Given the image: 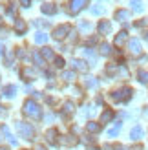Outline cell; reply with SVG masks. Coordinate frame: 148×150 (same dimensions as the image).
<instances>
[{"mask_svg": "<svg viewBox=\"0 0 148 150\" xmlns=\"http://www.w3.org/2000/svg\"><path fill=\"white\" fill-rule=\"evenodd\" d=\"M24 114L27 115V117H33V119H40V115H42V112H40V106L37 104L33 99H27L26 103H24Z\"/></svg>", "mask_w": 148, "mask_h": 150, "instance_id": "obj_1", "label": "cell"}, {"mask_svg": "<svg viewBox=\"0 0 148 150\" xmlns=\"http://www.w3.org/2000/svg\"><path fill=\"white\" fill-rule=\"evenodd\" d=\"M17 130H18V134H20L24 139H33V136H35V130H33V126L29 125V123L18 121V123H17Z\"/></svg>", "mask_w": 148, "mask_h": 150, "instance_id": "obj_2", "label": "cell"}, {"mask_svg": "<svg viewBox=\"0 0 148 150\" xmlns=\"http://www.w3.org/2000/svg\"><path fill=\"white\" fill-rule=\"evenodd\" d=\"M132 97V88H123V90H117V92L112 93V99L115 103H119V101H128Z\"/></svg>", "mask_w": 148, "mask_h": 150, "instance_id": "obj_3", "label": "cell"}, {"mask_svg": "<svg viewBox=\"0 0 148 150\" xmlns=\"http://www.w3.org/2000/svg\"><path fill=\"white\" fill-rule=\"evenodd\" d=\"M70 33V26L68 24H62V26H58V28H55V31H53V37L57 40H62L66 35Z\"/></svg>", "mask_w": 148, "mask_h": 150, "instance_id": "obj_4", "label": "cell"}, {"mask_svg": "<svg viewBox=\"0 0 148 150\" xmlns=\"http://www.w3.org/2000/svg\"><path fill=\"white\" fill-rule=\"evenodd\" d=\"M97 31H99L101 35L112 33V22H110V20H101L99 24H97Z\"/></svg>", "mask_w": 148, "mask_h": 150, "instance_id": "obj_5", "label": "cell"}, {"mask_svg": "<svg viewBox=\"0 0 148 150\" xmlns=\"http://www.w3.org/2000/svg\"><path fill=\"white\" fill-rule=\"evenodd\" d=\"M88 4V0H71V4H70V11L75 15V13H79L82 7Z\"/></svg>", "mask_w": 148, "mask_h": 150, "instance_id": "obj_6", "label": "cell"}, {"mask_svg": "<svg viewBox=\"0 0 148 150\" xmlns=\"http://www.w3.org/2000/svg\"><path fill=\"white\" fill-rule=\"evenodd\" d=\"M128 48H130V51H132L134 55L141 53V40H139V39H132V40L128 42Z\"/></svg>", "mask_w": 148, "mask_h": 150, "instance_id": "obj_7", "label": "cell"}, {"mask_svg": "<svg viewBox=\"0 0 148 150\" xmlns=\"http://www.w3.org/2000/svg\"><path fill=\"white\" fill-rule=\"evenodd\" d=\"M71 64H73V68L79 70V71H88V64H86V61H80V59H73Z\"/></svg>", "mask_w": 148, "mask_h": 150, "instance_id": "obj_8", "label": "cell"}, {"mask_svg": "<svg viewBox=\"0 0 148 150\" xmlns=\"http://www.w3.org/2000/svg\"><path fill=\"white\" fill-rule=\"evenodd\" d=\"M128 18H130V11H126V9H117L115 11V20L117 22H124Z\"/></svg>", "mask_w": 148, "mask_h": 150, "instance_id": "obj_9", "label": "cell"}, {"mask_svg": "<svg viewBox=\"0 0 148 150\" xmlns=\"http://www.w3.org/2000/svg\"><path fill=\"white\" fill-rule=\"evenodd\" d=\"M130 137H132V141H139L143 137V128L141 126H134L132 132H130Z\"/></svg>", "mask_w": 148, "mask_h": 150, "instance_id": "obj_10", "label": "cell"}, {"mask_svg": "<svg viewBox=\"0 0 148 150\" xmlns=\"http://www.w3.org/2000/svg\"><path fill=\"white\" fill-rule=\"evenodd\" d=\"M130 6H132V11H135V13H141L144 9L143 0H130Z\"/></svg>", "mask_w": 148, "mask_h": 150, "instance_id": "obj_11", "label": "cell"}, {"mask_svg": "<svg viewBox=\"0 0 148 150\" xmlns=\"http://www.w3.org/2000/svg\"><path fill=\"white\" fill-rule=\"evenodd\" d=\"M126 31H119V33H117V37H115V40H113V44H115V46H123V44L124 42H126Z\"/></svg>", "mask_w": 148, "mask_h": 150, "instance_id": "obj_12", "label": "cell"}, {"mask_svg": "<svg viewBox=\"0 0 148 150\" xmlns=\"http://www.w3.org/2000/svg\"><path fill=\"white\" fill-rule=\"evenodd\" d=\"M2 132H4V136L7 137V141H9V143H11V145H17V139H15V137H13V134L9 132V128H7V126H6V125H2Z\"/></svg>", "mask_w": 148, "mask_h": 150, "instance_id": "obj_13", "label": "cell"}, {"mask_svg": "<svg viewBox=\"0 0 148 150\" xmlns=\"http://www.w3.org/2000/svg\"><path fill=\"white\" fill-rule=\"evenodd\" d=\"M121 126H123V123H115V125L112 126V128L108 130V137H115L117 134L121 132Z\"/></svg>", "mask_w": 148, "mask_h": 150, "instance_id": "obj_14", "label": "cell"}, {"mask_svg": "<svg viewBox=\"0 0 148 150\" xmlns=\"http://www.w3.org/2000/svg\"><path fill=\"white\" fill-rule=\"evenodd\" d=\"M42 13H44V15H55V13H57V7H55L53 4H44V6H42Z\"/></svg>", "mask_w": 148, "mask_h": 150, "instance_id": "obj_15", "label": "cell"}, {"mask_svg": "<svg viewBox=\"0 0 148 150\" xmlns=\"http://www.w3.org/2000/svg\"><path fill=\"white\" fill-rule=\"evenodd\" d=\"M22 77H24L26 81H33V79H35L33 68H24V70H22Z\"/></svg>", "mask_w": 148, "mask_h": 150, "instance_id": "obj_16", "label": "cell"}, {"mask_svg": "<svg viewBox=\"0 0 148 150\" xmlns=\"http://www.w3.org/2000/svg\"><path fill=\"white\" fill-rule=\"evenodd\" d=\"M35 42L37 44H46L48 42V35L44 33V31H39V33L35 35Z\"/></svg>", "mask_w": 148, "mask_h": 150, "instance_id": "obj_17", "label": "cell"}, {"mask_svg": "<svg viewBox=\"0 0 148 150\" xmlns=\"http://www.w3.org/2000/svg\"><path fill=\"white\" fill-rule=\"evenodd\" d=\"M112 117H113V112L110 110V108H106L104 112H102V115H101V123H108Z\"/></svg>", "mask_w": 148, "mask_h": 150, "instance_id": "obj_18", "label": "cell"}, {"mask_svg": "<svg viewBox=\"0 0 148 150\" xmlns=\"http://www.w3.org/2000/svg\"><path fill=\"white\" fill-rule=\"evenodd\" d=\"M26 28H27V26H26V22H24V20H20V18H18L17 22H15V29H17V33H24V31H26Z\"/></svg>", "mask_w": 148, "mask_h": 150, "instance_id": "obj_19", "label": "cell"}, {"mask_svg": "<svg viewBox=\"0 0 148 150\" xmlns=\"http://www.w3.org/2000/svg\"><path fill=\"white\" fill-rule=\"evenodd\" d=\"M42 57H44V59H48V61H53V59H55L53 50H51V48H44V50H42Z\"/></svg>", "mask_w": 148, "mask_h": 150, "instance_id": "obj_20", "label": "cell"}, {"mask_svg": "<svg viewBox=\"0 0 148 150\" xmlns=\"http://www.w3.org/2000/svg\"><path fill=\"white\" fill-rule=\"evenodd\" d=\"M84 84H86L88 88H97L99 82H97V79H95V77H86V79H84Z\"/></svg>", "mask_w": 148, "mask_h": 150, "instance_id": "obj_21", "label": "cell"}, {"mask_svg": "<svg viewBox=\"0 0 148 150\" xmlns=\"http://www.w3.org/2000/svg\"><path fill=\"white\" fill-rule=\"evenodd\" d=\"M46 137H48L49 143H55V141H57V130H55V128L48 130V132H46Z\"/></svg>", "mask_w": 148, "mask_h": 150, "instance_id": "obj_22", "label": "cell"}, {"mask_svg": "<svg viewBox=\"0 0 148 150\" xmlns=\"http://www.w3.org/2000/svg\"><path fill=\"white\" fill-rule=\"evenodd\" d=\"M99 128H101V126H99L97 123H93V121L86 125V130H88V132H92V134H95V132H99Z\"/></svg>", "mask_w": 148, "mask_h": 150, "instance_id": "obj_23", "label": "cell"}, {"mask_svg": "<svg viewBox=\"0 0 148 150\" xmlns=\"http://www.w3.org/2000/svg\"><path fill=\"white\" fill-rule=\"evenodd\" d=\"M15 92H17V88H15L13 84L4 88V95H6V97H13V95H15Z\"/></svg>", "mask_w": 148, "mask_h": 150, "instance_id": "obj_24", "label": "cell"}, {"mask_svg": "<svg viewBox=\"0 0 148 150\" xmlns=\"http://www.w3.org/2000/svg\"><path fill=\"white\" fill-rule=\"evenodd\" d=\"M101 53L102 55H110V53H112V48H110V44H101Z\"/></svg>", "mask_w": 148, "mask_h": 150, "instance_id": "obj_25", "label": "cell"}, {"mask_svg": "<svg viewBox=\"0 0 148 150\" xmlns=\"http://www.w3.org/2000/svg\"><path fill=\"white\" fill-rule=\"evenodd\" d=\"M79 29H80V31H90L92 24H90V22H79Z\"/></svg>", "mask_w": 148, "mask_h": 150, "instance_id": "obj_26", "label": "cell"}, {"mask_svg": "<svg viewBox=\"0 0 148 150\" xmlns=\"http://www.w3.org/2000/svg\"><path fill=\"white\" fill-rule=\"evenodd\" d=\"M90 11H92V15H102V13H104V7H102V6H93Z\"/></svg>", "mask_w": 148, "mask_h": 150, "instance_id": "obj_27", "label": "cell"}, {"mask_svg": "<svg viewBox=\"0 0 148 150\" xmlns=\"http://www.w3.org/2000/svg\"><path fill=\"white\" fill-rule=\"evenodd\" d=\"M139 82H143V84H146L148 82V71H139Z\"/></svg>", "mask_w": 148, "mask_h": 150, "instance_id": "obj_28", "label": "cell"}, {"mask_svg": "<svg viewBox=\"0 0 148 150\" xmlns=\"http://www.w3.org/2000/svg\"><path fill=\"white\" fill-rule=\"evenodd\" d=\"M64 114H73V103L71 101H68L64 104Z\"/></svg>", "mask_w": 148, "mask_h": 150, "instance_id": "obj_29", "label": "cell"}, {"mask_svg": "<svg viewBox=\"0 0 148 150\" xmlns=\"http://www.w3.org/2000/svg\"><path fill=\"white\" fill-rule=\"evenodd\" d=\"M62 79H66V81H73V79H75V73H73V71H64V73H62Z\"/></svg>", "mask_w": 148, "mask_h": 150, "instance_id": "obj_30", "label": "cell"}, {"mask_svg": "<svg viewBox=\"0 0 148 150\" xmlns=\"http://www.w3.org/2000/svg\"><path fill=\"white\" fill-rule=\"evenodd\" d=\"M33 61H35L37 64H39V66H42V64H44V61H42V57H40L39 53H33Z\"/></svg>", "mask_w": 148, "mask_h": 150, "instance_id": "obj_31", "label": "cell"}, {"mask_svg": "<svg viewBox=\"0 0 148 150\" xmlns=\"http://www.w3.org/2000/svg\"><path fill=\"white\" fill-rule=\"evenodd\" d=\"M55 66H57V68H62V66H64V59L55 57Z\"/></svg>", "mask_w": 148, "mask_h": 150, "instance_id": "obj_32", "label": "cell"}, {"mask_svg": "<svg viewBox=\"0 0 148 150\" xmlns=\"http://www.w3.org/2000/svg\"><path fill=\"white\" fill-rule=\"evenodd\" d=\"M84 55H86V57H90L92 61H95V53H93L92 50H84Z\"/></svg>", "mask_w": 148, "mask_h": 150, "instance_id": "obj_33", "label": "cell"}, {"mask_svg": "<svg viewBox=\"0 0 148 150\" xmlns=\"http://www.w3.org/2000/svg\"><path fill=\"white\" fill-rule=\"evenodd\" d=\"M20 4L24 7H29V4H31V0H20Z\"/></svg>", "mask_w": 148, "mask_h": 150, "instance_id": "obj_34", "label": "cell"}, {"mask_svg": "<svg viewBox=\"0 0 148 150\" xmlns=\"http://www.w3.org/2000/svg\"><path fill=\"white\" fill-rule=\"evenodd\" d=\"M117 68H115V66H108V73H113Z\"/></svg>", "mask_w": 148, "mask_h": 150, "instance_id": "obj_35", "label": "cell"}, {"mask_svg": "<svg viewBox=\"0 0 148 150\" xmlns=\"http://www.w3.org/2000/svg\"><path fill=\"white\" fill-rule=\"evenodd\" d=\"M2 114H4V108H2V106H0V115H2Z\"/></svg>", "mask_w": 148, "mask_h": 150, "instance_id": "obj_36", "label": "cell"}, {"mask_svg": "<svg viewBox=\"0 0 148 150\" xmlns=\"http://www.w3.org/2000/svg\"><path fill=\"white\" fill-rule=\"evenodd\" d=\"M37 150H46V148H42V146H39V148H37Z\"/></svg>", "mask_w": 148, "mask_h": 150, "instance_id": "obj_37", "label": "cell"}, {"mask_svg": "<svg viewBox=\"0 0 148 150\" xmlns=\"http://www.w3.org/2000/svg\"><path fill=\"white\" fill-rule=\"evenodd\" d=\"M0 150H7V148H0Z\"/></svg>", "mask_w": 148, "mask_h": 150, "instance_id": "obj_38", "label": "cell"}, {"mask_svg": "<svg viewBox=\"0 0 148 150\" xmlns=\"http://www.w3.org/2000/svg\"><path fill=\"white\" fill-rule=\"evenodd\" d=\"M146 39H148V37H146Z\"/></svg>", "mask_w": 148, "mask_h": 150, "instance_id": "obj_39", "label": "cell"}]
</instances>
